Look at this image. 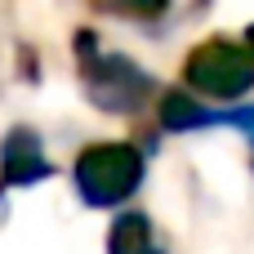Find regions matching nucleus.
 <instances>
[{
	"instance_id": "1",
	"label": "nucleus",
	"mask_w": 254,
	"mask_h": 254,
	"mask_svg": "<svg viewBox=\"0 0 254 254\" xmlns=\"http://www.w3.org/2000/svg\"><path fill=\"white\" fill-rule=\"evenodd\" d=\"M76 179H80L85 201L112 205V201H121V196L134 192V183H138V161H134V152H125V147H103V152H89V156L80 161Z\"/></svg>"
},
{
	"instance_id": "2",
	"label": "nucleus",
	"mask_w": 254,
	"mask_h": 254,
	"mask_svg": "<svg viewBox=\"0 0 254 254\" xmlns=\"http://www.w3.org/2000/svg\"><path fill=\"white\" fill-rule=\"evenodd\" d=\"M107 250L112 254H161L156 246H152V228H147L143 214H125V219L112 228Z\"/></svg>"
}]
</instances>
